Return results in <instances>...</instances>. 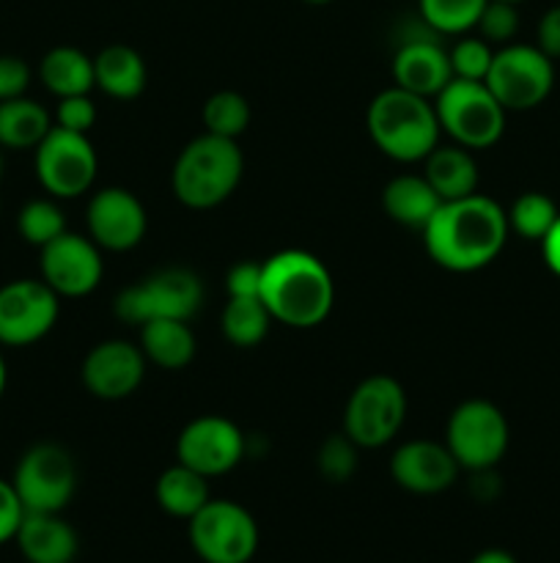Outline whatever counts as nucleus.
<instances>
[{"instance_id": "obj_29", "label": "nucleus", "mask_w": 560, "mask_h": 563, "mask_svg": "<svg viewBox=\"0 0 560 563\" xmlns=\"http://www.w3.org/2000/svg\"><path fill=\"white\" fill-rule=\"evenodd\" d=\"M505 214H508V229L516 236L527 242H541L560 218V209L547 192H522L511 203V209H505Z\"/></svg>"}, {"instance_id": "obj_22", "label": "nucleus", "mask_w": 560, "mask_h": 563, "mask_svg": "<svg viewBox=\"0 0 560 563\" xmlns=\"http://www.w3.org/2000/svg\"><path fill=\"white\" fill-rule=\"evenodd\" d=\"M439 207H443V198L434 192L423 174L393 176L382 190L384 214L404 229L423 231Z\"/></svg>"}, {"instance_id": "obj_40", "label": "nucleus", "mask_w": 560, "mask_h": 563, "mask_svg": "<svg viewBox=\"0 0 560 563\" xmlns=\"http://www.w3.org/2000/svg\"><path fill=\"white\" fill-rule=\"evenodd\" d=\"M536 38V47L544 55H549L552 60L560 58V5H552L549 11H544V16L538 20Z\"/></svg>"}, {"instance_id": "obj_6", "label": "nucleus", "mask_w": 560, "mask_h": 563, "mask_svg": "<svg viewBox=\"0 0 560 563\" xmlns=\"http://www.w3.org/2000/svg\"><path fill=\"white\" fill-rule=\"evenodd\" d=\"M439 130L470 152L494 146L505 132V108L486 82L453 80L434 97Z\"/></svg>"}, {"instance_id": "obj_41", "label": "nucleus", "mask_w": 560, "mask_h": 563, "mask_svg": "<svg viewBox=\"0 0 560 563\" xmlns=\"http://www.w3.org/2000/svg\"><path fill=\"white\" fill-rule=\"evenodd\" d=\"M538 245H541V256H544V264L549 267V273L558 275L560 278V218L555 220V225L549 229V234L544 236Z\"/></svg>"}, {"instance_id": "obj_39", "label": "nucleus", "mask_w": 560, "mask_h": 563, "mask_svg": "<svg viewBox=\"0 0 560 563\" xmlns=\"http://www.w3.org/2000/svg\"><path fill=\"white\" fill-rule=\"evenodd\" d=\"M228 297H261V264L239 262L225 275Z\"/></svg>"}, {"instance_id": "obj_5", "label": "nucleus", "mask_w": 560, "mask_h": 563, "mask_svg": "<svg viewBox=\"0 0 560 563\" xmlns=\"http://www.w3.org/2000/svg\"><path fill=\"white\" fill-rule=\"evenodd\" d=\"M203 297H206L203 280L192 269L165 267L121 289L113 302V311L121 322L135 324V328L152 322V319L190 322L201 311Z\"/></svg>"}, {"instance_id": "obj_13", "label": "nucleus", "mask_w": 560, "mask_h": 563, "mask_svg": "<svg viewBox=\"0 0 560 563\" xmlns=\"http://www.w3.org/2000/svg\"><path fill=\"white\" fill-rule=\"evenodd\" d=\"M390 69H393L395 86L426 99L437 97L453 80L443 36L421 14H417L415 25L406 22L399 31V47L390 60Z\"/></svg>"}, {"instance_id": "obj_18", "label": "nucleus", "mask_w": 560, "mask_h": 563, "mask_svg": "<svg viewBox=\"0 0 560 563\" xmlns=\"http://www.w3.org/2000/svg\"><path fill=\"white\" fill-rule=\"evenodd\" d=\"M146 366L148 361L137 344L124 339L99 341L82 357V388L102 401H121L141 388Z\"/></svg>"}, {"instance_id": "obj_11", "label": "nucleus", "mask_w": 560, "mask_h": 563, "mask_svg": "<svg viewBox=\"0 0 560 563\" xmlns=\"http://www.w3.org/2000/svg\"><path fill=\"white\" fill-rule=\"evenodd\" d=\"M25 511L60 515L77 493L75 456L58 443H36L20 456L11 478Z\"/></svg>"}, {"instance_id": "obj_37", "label": "nucleus", "mask_w": 560, "mask_h": 563, "mask_svg": "<svg viewBox=\"0 0 560 563\" xmlns=\"http://www.w3.org/2000/svg\"><path fill=\"white\" fill-rule=\"evenodd\" d=\"M31 66L20 55H0V102L25 97L31 86Z\"/></svg>"}, {"instance_id": "obj_14", "label": "nucleus", "mask_w": 560, "mask_h": 563, "mask_svg": "<svg viewBox=\"0 0 560 563\" xmlns=\"http://www.w3.org/2000/svg\"><path fill=\"white\" fill-rule=\"evenodd\" d=\"M60 297L42 278L0 286V346H31L55 328Z\"/></svg>"}, {"instance_id": "obj_25", "label": "nucleus", "mask_w": 560, "mask_h": 563, "mask_svg": "<svg viewBox=\"0 0 560 563\" xmlns=\"http://www.w3.org/2000/svg\"><path fill=\"white\" fill-rule=\"evenodd\" d=\"M154 495H157V504L165 515L187 522L212 500V495H209V478L195 473L192 467L181 465V462H176L168 471L159 473Z\"/></svg>"}, {"instance_id": "obj_7", "label": "nucleus", "mask_w": 560, "mask_h": 563, "mask_svg": "<svg viewBox=\"0 0 560 563\" xmlns=\"http://www.w3.org/2000/svg\"><path fill=\"white\" fill-rule=\"evenodd\" d=\"M508 443V421L494 401L467 399L450 412L448 427H445V445L461 471H492L503 462Z\"/></svg>"}, {"instance_id": "obj_26", "label": "nucleus", "mask_w": 560, "mask_h": 563, "mask_svg": "<svg viewBox=\"0 0 560 563\" xmlns=\"http://www.w3.org/2000/svg\"><path fill=\"white\" fill-rule=\"evenodd\" d=\"M38 80L58 99L91 93V88H97V80H93V58H88L82 49L69 47V44L53 47L38 60Z\"/></svg>"}, {"instance_id": "obj_2", "label": "nucleus", "mask_w": 560, "mask_h": 563, "mask_svg": "<svg viewBox=\"0 0 560 563\" xmlns=\"http://www.w3.org/2000/svg\"><path fill=\"white\" fill-rule=\"evenodd\" d=\"M261 300L285 328H318L335 306L333 275L322 258L289 247L261 262Z\"/></svg>"}, {"instance_id": "obj_34", "label": "nucleus", "mask_w": 560, "mask_h": 563, "mask_svg": "<svg viewBox=\"0 0 560 563\" xmlns=\"http://www.w3.org/2000/svg\"><path fill=\"white\" fill-rule=\"evenodd\" d=\"M450 58V71L459 80H486L489 69H492L494 47L481 36H461L453 47L448 49Z\"/></svg>"}, {"instance_id": "obj_3", "label": "nucleus", "mask_w": 560, "mask_h": 563, "mask_svg": "<svg viewBox=\"0 0 560 563\" xmlns=\"http://www.w3.org/2000/svg\"><path fill=\"white\" fill-rule=\"evenodd\" d=\"M366 126L373 146L395 163L426 159L439 146L443 135L432 99L399 86L384 88L371 99Z\"/></svg>"}, {"instance_id": "obj_28", "label": "nucleus", "mask_w": 560, "mask_h": 563, "mask_svg": "<svg viewBox=\"0 0 560 563\" xmlns=\"http://www.w3.org/2000/svg\"><path fill=\"white\" fill-rule=\"evenodd\" d=\"M272 313L264 306L261 297H228L220 317V328H223L225 341L239 350H253L261 344L272 328Z\"/></svg>"}, {"instance_id": "obj_9", "label": "nucleus", "mask_w": 560, "mask_h": 563, "mask_svg": "<svg viewBox=\"0 0 560 563\" xmlns=\"http://www.w3.org/2000/svg\"><path fill=\"white\" fill-rule=\"evenodd\" d=\"M489 91L500 104L514 113L533 110L547 102L555 88V60L544 55L536 44H505L494 49L492 69L486 80Z\"/></svg>"}, {"instance_id": "obj_44", "label": "nucleus", "mask_w": 560, "mask_h": 563, "mask_svg": "<svg viewBox=\"0 0 560 563\" xmlns=\"http://www.w3.org/2000/svg\"><path fill=\"white\" fill-rule=\"evenodd\" d=\"M305 3H311V5H327V3H333V0H305Z\"/></svg>"}, {"instance_id": "obj_21", "label": "nucleus", "mask_w": 560, "mask_h": 563, "mask_svg": "<svg viewBox=\"0 0 560 563\" xmlns=\"http://www.w3.org/2000/svg\"><path fill=\"white\" fill-rule=\"evenodd\" d=\"M423 176L434 187L443 201H459V198L475 196L481 185V170L470 148L459 146H437L423 159Z\"/></svg>"}, {"instance_id": "obj_38", "label": "nucleus", "mask_w": 560, "mask_h": 563, "mask_svg": "<svg viewBox=\"0 0 560 563\" xmlns=\"http://www.w3.org/2000/svg\"><path fill=\"white\" fill-rule=\"evenodd\" d=\"M22 517H25V506L16 498L14 484L0 478V544L14 542Z\"/></svg>"}, {"instance_id": "obj_19", "label": "nucleus", "mask_w": 560, "mask_h": 563, "mask_svg": "<svg viewBox=\"0 0 560 563\" xmlns=\"http://www.w3.org/2000/svg\"><path fill=\"white\" fill-rule=\"evenodd\" d=\"M459 462L445 443L410 440L390 456V476L401 489L412 495H439L459 478Z\"/></svg>"}, {"instance_id": "obj_10", "label": "nucleus", "mask_w": 560, "mask_h": 563, "mask_svg": "<svg viewBox=\"0 0 560 563\" xmlns=\"http://www.w3.org/2000/svg\"><path fill=\"white\" fill-rule=\"evenodd\" d=\"M406 421V390L388 374L366 377L346 399L344 432L360 449H382Z\"/></svg>"}, {"instance_id": "obj_42", "label": "nucleus", "mask_w": 560, "mask_h": 563, "mask_svg": "<svg viewBox=\"0 0 560 563\" xmlns=\"http://www.w3.org/2000/svg\"><path fill=\"white\" fill-rule=\"evenodd\" d=\"M470 563H519L508 550H500V548H489L481 550V553L472 555Z\"/></svg>"}, {"instance_id": "obj_8", "label": "nucleus", "mask_w": 560, "mask_h": 563, "mask_svg": "<svg viewBox=\"0 0 560 563\" xmlns=\"http://www.w3.org/2000/svg\"><path fill=\"white\" fill-rule=\"evenodd\" d=\"M258 542L256 517L236 500L212 498L190 520V544L203 563H250Z\"/></svg>"}, {"instance_id": "obj_17", "label": "nucleus", "mask_w": 560, "mask_h": 563, "mask_svg": "<svg viewBox=\"0 0 560 563\" xmlns=\"http://www.w3.org/2000/svg\"><path fill=\"white\" fill-rule=\"evenodd\" d=\"M88 236L102 251L124 253L143 242L148 214L141 198L126 187H102L91 196L86 209Z\"/></svg>"}, {"instance_id": "obj_30", "label": "nucleus", "mask_w": 560, "mask_h": 563, "mask_svg": "<svg viewBox=\"0 0 560 563\" xmlns=\"http://www.w3.org/2000/svg\"><path fill=\"white\" fill-rule=\"evenodd\" d=\"M489 0H417V14L439 36H464L475 31L481 11Z\"/></svg>"}, {"instance_id": "obj_12", "label": "nucleus", "mask_w": 560, "mask_h": 563, "mask_svg": "<svg viewBox=\"0 0 560 563\" xmlns=\"http://www.w3.org/2000/svg\"><path fill=\"white\" fill-rule=\"evenodd\" d=\"M33 152H36L33 168H36L38 185L44 187L47 196L58 198V201L80 198L97 181L99 159L88 135L60 130L53 124L47 137Z\"/></svg>"}, {"instance_id": "obj_4", "label": "nucleus", "mask_w": 560, "mask_h": 563, "mask_svg": "<svg viewBox=\"0 0 560 563\" xmlns=\"http://www.w3.org/2000/svg\"><path fill=\"white\" fill-rule=\"evenodd\" d=\"M242 176H245V154L239 143L203 132L179 152L170 170V187L179 203L203 212L228 201Z\"/></svg>"}, {"instance_id": "obj_33", "label": "nucleus", "mask_w": 560, "mask_h": 563, "mask_svg": "<svg viewBox=\"0 0 560 563\" xmlns=\"http://www.w3.org/2000/svg\"><path fill=\"white\" fill-rule=\"evenodd\" d=\"M357 451H360V445H357L346 432L329 434V438L318 445V473L333 484L349 482L357 471Z\"/></svg>"}, {"instance_id": "obj_36", "label": "nucleus", "mask_w": 560, "mask_h": 563, "mask_svg": "<svg viewBox=\"0 0 560 563\" xmlns=\"http://www.w3.org/2000/svg\"><path fill=\"white\" fill-rule=\"evenodd\" d=\"M55 126L69 132H80V135H88L97 124V104L88 93H80V97H64L58 99V108H55Z\"/></svg>"}, {"instance_id": "obj_45", "label": "nucleus", "mask_w": 560, "mask_h": 563, "mask_svg": "<svg viewBox=\"0 0 560 563\" xmlns=\"http://www.w3.org/2000/svg\"><path fill=\"white\" fill-rule=\"evenodd\" d=\"M0 179H3V148H0Z\"/></svg>"}, {"instance_id": "obj_32", "label": "nucleus", "mask_w": 560, "mask_h": 563, "mask_svg": "<svg viewBox=\"0 0 560 563\" xmlns=\"http://www.w3.org/2000/svg\"><path fill=\"white\" fill-rule=\"evenodd\" d=\"M250 104L236 91H217L203 102V130L209 135L236 141L250 126Z\"/></svg>"}, {"instance_id": "obj_27", "label": "nucleus", "mask_w": 560, "mask_h": 563, "mask_svg": "<svg viewBox=\"0 0 560 563\" xmlns=\"http://www.w3.org/2000/svg\"><path fill=\"white\" fill-rule=\"evenodd\" d=\"M53 130V115L36 99L16 97L0 102V148L27 152L36 148Z\"/></svg>"}, {"instance_id": "obj_35", "label": "nucleus", "mask_w": 560, "mask_h": 563, "mask_svg": "<svg viewBox=\"0 0 560 563\" xmlns=\"http://www.w3.org/2000/svg\"><path fill=\"white\" fill-rule=\"evenodd\" d=\"M478 36L486 38L489 44H497L505 47L516 38L519 33V9L514 3H505V0H489L481 11V20L475 25Z\"/></svg>"}, {"instance_id": "obj_16", "label": "nucleus", "mask_w": 560, "mask_h": 563, "mask_svg": "<svg viewBox=\"0 0 560 563\" xmlns=\"http://www.w3.org/2000/svg\"><path fill=\"white\" fill-rule=\"evenodd\" d=\"M38 269L44 284L58 297H86L104 275L102 247L91 236L64 231L58 240L42 247Z\"/></svg>"}, {"instance_id": "obj_23", "label": "nucleus", "mask_w": 560, "mask_h": 563, "mask_svg": "<svg viewBox=\"0 0 560 563\" xmlns=\"http://www.w3.org/2000/svg\"><path fill=\"white\" fill-rule=\"evenodd\" d=\"M137 346L152 366L165 368V372H181L190 366L198 352L195 333L190 322H181V319H152L141 324Z\"/></svg>"}, {"instance_id": "obj_46", "label": "nucleus", "mask_w": 560, "mask_h": 563, "mask_svg": "<svg viewBox=\"0 0 560 563\" xmlns=\"http://www.w3.org/2000/svg\"><path fill=\"white\" fill-rule=\"evenodd\" d=\"M505 3H514V5H519V3H525V0H505Z\"/></svg>"}, {"instance_id": "obj_43", "label": "nucleus", "mask_w": 560, "mask_h": 563, "mask_svg": "<svg viewBox=\"0 0 560 563\" xmlns=\"http://www.w3.org/2000/svg\"><path fill=\"white\" fill-rule=\"evenodd\" d=\"M5 383H9V372H5V361L3 355H0V399H3L5 394Z\"/></svg>"}, {"instance_id": "obj_15", "label": "nucleus", "mask_w": 560, "mask_h": 563, "mask_svg": "<svg viewBox=\"0 0 560 563\" xmlns=\"http://www.w3.org/2000/svg\"><path fill=\"white\" fill-rule=\"evenodd\" d=\"M247 456V438L223 416H201L187 423L176 440V462L206 478L225 476Z\"/></svg>"}, {"instance_id": "obj_1", "label": "nucleus", "mask_w": 560, "mask_h": 563, "mask_svg": "<svg viewBox=\"0 0 560 563\" xmlns=\"http://www.w3.org/2000/svg\"><path fill=\"white\" fill-rule=\"evenodd\" d=\"M423 234L428 258L448 273H475L489 267L508 242V214L494 198L467 196L443 201Z\"/></svg>"}, {"instance_id": "obj_24", "label": "nucleus", "mask_w": 560, "mask_h": 563, "mask_svg": "<svg viewBox=\"0 0 560 563\" xmlns=\"http://www.w3.org/2000/svg\"><path fill=\"white\" fill-rule=\"evenodd\" d=\"M93 80H97L99 91L108 93L110 99L130 102L146 91V60L126 44H110L93 58Z\"/></svg>"}, {"instance_id": "obj_31", "label": "nucleus", "mask_w": 560, "mask_h": 563, "mask_svg": "<svg viewBox=\"0 0 560 563\" xmlns=\"http://www.w3.org/2000/svg\"><path fill=\"white\" fill-rule=\"evenodd\" d=\"M16 231H20L22 240L27 245L38 247L42 251L44 245H49L53 240H58L66 229L64 209L58 207V198H33L16 214Z\"/></svg>"}, {"instance_id": "obj_20", "label": "nucleus", "mask_w": 560, "mask_h": 563, "mask_svg": "<svg viewBox=\"0 0 560 563\" xmlns=\"http://www.w3.org/2000/svg\"><path fill=\"white\" fill-rule=\"evenodd\" d=\"M14 542L27 563H71L80 553L75 528L47 511H25Z\"/></svg>"}]
</instances>
